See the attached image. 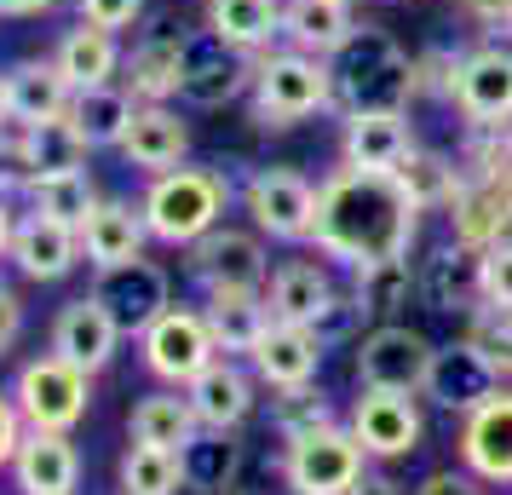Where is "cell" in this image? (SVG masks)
Returning <instances> with one entry per match:
<instances>
[{
	"label": "cell",
	"instance_id": "484cf974",
	"mask_svg": "<svg viewBox=\"0 0 512 495\" xmlns=\"http://www.w3.org/2000/svg\"><path fill=\"white\" fill-rule=\"evenodd\" d=\"M150 242V225H144L139 202H121V196H98V208L81 219V254L93 271H110V265H127L144 254Z\"/></svg>",
	"mask_w": 512,
	"mask_h": 495
},
{
	"label": "cell",
	"instance_id": "4fadbf2b",
	"mask_svg": "<svg viewBox=\"0 0 512 495\" xmlns=\"http://www.w3.org/2000/svg\"><path fill=\"white\" fill-rule=\"evenodd\" d=\"M93 294L98 306L110 311L121 323V334H133L139 340L156 317H162L167 306H173V277H167L156 260H127V265H110V271H93Z\"/></svg>",
	"mask_w": 512,
	"mask_h": 495
},
{
	"label": "cell",
	"instance_id": "db71d44e",
	"mask_svg": "<svg viewBox=\"0 0 512 495\" xmlns=\"http://www.w3.org/2000/svg\"><path fill=\"white\" fill-rule=\"evenodd\" d=\"M58 6H64V0H0V18H6V24H29V18H47Z\"/></svg>",
	"mask_w": 512,
	"mask_h": 495
},
{
	"label": "cell",
	"instance_id": "ba28073f",
	"mask_svg": "<svg viewBox=\"0 0 512 495\" xmlns=\"http://www.w3.org/2000/svg\"><path fill=\"white\" fill-rule=\"evenodd\" d=\"M236 196H242V213L254 219L259 236H271V242H311L317 185L305 179L300 167H254Z\"/></svg>",
	"mask_w": 512,
	"mask_h": 495
},
{
	"label": "cell",
	"instance_id": "d590c367",
	"mask_svg": "<svg viewBox=\"0 0 512 495\" xmlns=\"http://www.w3.org/2000/svg\"><path fill=\"white\" fill-rule=\"evenodd\" d=\"M420 300H426V311H472V300H478V254L461 248V242L438 248L420 271Z\"/></svg>",
	"mask_w": 512,
	"mask_h": 495
},
{
	"label": "cell",
	"instance_id": "44dd1931",
	"mask_svg": "<svg viewBox=\"0 0 512 495\" xmlns=\"http://www.w3.org/2000/svg\"><path fill=\"white\" fill-rule=\"evenodd\" d=\"M179 70H185V29L156 24L133 41L127 64H121V87L139 104H173L179 98Z\"/></svg>",
	"mask_w": 512,
	"mask_h": 495
},
{
	"label": "cell",
	"instance_id": "e575fe53",
	"mask_svg": "<svg viewBox=\"0 0 512 495\" xmlns=\"http://www.w3.org/2000/svg\"><path fill=\"white\" fill-rule=\"evenodd\" d=\"M202 432L196 421V409L179 386H167V392H144L133 403V415H127V438L133 444H156V449H185L190 438Z\"/></svg>",
	"mask_w": 512,
	"mask_h": 495
},
{
	"label": "cell",
	"instance_id": "f546056e",
	"mask_svg": "<svg viewBox=\"0 0 512 495\" xmlns=\"http://www.w3.org/2000/svg\"><path fill=\"white\" fill-rule=\"evenodd\" d=\"M357 6L351 0H282V47L334 58L357 35Z\"/></svg>",
	"mask_w": 512,
	"mask_h": 495
},
{
	"label": "cell",
	"instance_id": "60d3db41",
	"mask_svg": "<svg viewBox=\"0 0 512 495\" xmlns=\"http://www.w3.org/2000/svg\"><path fill=\"white\" fill-rule=\"evenodd\" d=\"M24 202H29L35 213L64 219V225H75V231H81V219L98 208V185H93V173L81 167V173H58V179H29V185H24Z\"/></svg>",
	"mask_w": 512,
	"mask_h": 495
},
{
	"label": "cell",
	"instance_id": "d4e9b609",
	"mask_svg": "<svg viewBox=\"0 0 512 495\" xmlns=\"http://www.w3.org/2000/svg\"><path fill=\"white\" fill-rule=\"evenodd\" d=\"M93 156V144L75 133L70 116H52V121H24L12 133V167L29 179H58V173H81Z\"/></svg>",
	"mask_w": 512,
	"mask_h": 495
},
{
	"label": "cell",
	"instance_id": "9f6ffc18",
	"mask_svg": "<svg viewBox=\"0 0 512 495\" xmlns=\"http://www.w3.org/2000/svg\"><path fill=\"white\" fill-rule=\"evenodd\" d=\"M12 127V87H6V70H0V133Z\"/></svg>",
	"mask_w": 512,
	"mask_h": 495
},
{
	"label": "cell",
	"instance_id": "b9f144b4",
	"mask_svg": "<svg viewBox=\"0 0 512 495\" xmlns=\"http://www.w3.org/2000/svg\"><path fill=\"white\" fill-rule=\"evenodd\" d=\"M271 426H277L282 444H294V438L317 432V426H334V403L317 386H288V392L271 398Z\"/></svg>",
	"mask_w": 512,
	"mask_h": 495
},
{
	"label": "cell",
	"instance_id": "7dc6e473",
	"mask_svg": "<svg viewBox=\"0 0 512 495\" xmlns=\"http://www.w3.org/2000/svg\"><path fill=\"white\" fill-rule=\"evenodd\" d=\"M357 323H363V306H357L351 294H334V300H328V311L311 323V329H317V340H323V346H340V340H351V334H357Z\"/></svg>",
	"mask_w": 512,
	"mask_h": 495
},
{
	"label": "cell",
	"instance_id": "836d02e7",
	"mask_svg": "<svg viewBox=\"0 0 512 495\" xmlns=\"http://www.w3.org/2000/svg\"><path fill=\"white\" fill-rule=\"evenodd\" d=\"M133 116H139V98L127 93L121 81H104V87H81V93L70 98L75 133L93 144V150H121L127 127H133Z\"/></svg>",
	"mask_w": 512,
	"mask_h": 495
},
{
	"label": "cell",
	"instance_id": "8d00e7d4",
	"mask_svg": "<svg viewBox=\"0 0 512 495\" xmlns=\"http://www.w3.org/2000/svg\"><path fill=\"white\" fill-rule=\"evenodd\" d=\"M179 467H185V490L225 495L236 484V472H242V444H236V432L202 426V432L179 449Z\"/></svg>",
	"mask_w": 512,
	"mask_h": 495
},
{
	"label": "cell",
	"instance_id": "f6af8a7d",
	"mask_svg": "<svg viewBox=\"0 0 512 495\" xmlns=\"http://www.w3.org/2000/svg\"><path fill=\"white\" fill-rule=\"evenodd\" d=\"M478 300L484 306H512V236L478 254Z\"/></svg>",
	"mask_w": 512,
	"mask_h": 495
},
{
	"label": "cell",
	"instance_id": "f1b7e54d",
	"mask_svg": "<svg viewBox=\"0 0 512 495\" xmlns=\"http://www.w3.org/2000/svg\"><path fill=\"white\" fill-rule=\"evenodd\" d=\"M202 311H208L219 357H254V346L271 329L265 288H219V294H202Z\"/></svg>",
	"mask_w": 512,
	"mask_h": 495
},
{
	"label": "cell",
	"instance_id": "f5cc1de1",
	"mask_svg": "<svg viewBox=\"0 0 512 495\" xmlns=\"http://www.w3.org/2000/svg\"><path fill=\"white\" fill-rule=\"evenodd\" d=\"M415 495H478V484H472V472H432Z\"/></svg>",
	"mask_w": 512,
	"mask_h": 495
},
{
	"label": "cell",
	"instance_id": "83f0119b",
	"mask_svg": "<svg viewBox=\"0 0 512 495\" xmlns=\"http://www.w3.org/2000/svg\"><path fill=\"white\" fill-rule=\"evenodd\" d=\"M190 156V121L173 104H139V116L121 139V162L139 173H167Z\"/></svg>",
	"mask_w": 512,
	"mask_h": 495
},
{
	"label": "cell",
	"instance_id": "5bb4252c",
	"mask_svg": "<svg viewBox=\"0 0 512 495\" xmlns=\"http://www.w3.org/2000/svg\"><path fill=\"white\" fill-rule=\"evenodd\" d=\"M121 340H127V334H121L116 317L98 306L93 294H75V300H64V306H58V317H52L47 352H58L64 363H75V369H87V375L98 380L110 363H116Z\"/></svg>",
	"mask_w": 512,
	"mask_h": 495
},
{
	"label": "cell",
	"instance_id": "2e32d148",
	"mask_svg": "<svg viewBox=\"0 0 512 495\" xmlns=\"http://www.w3.org/2000/svg\"><path fill=\"white\" fill-rule=\"evenodd\" d=\"M426 398L449 409V415H472L478 403H489L501 392V369L489 363L472 340H455V346H438L432 352V369H426Z\"/></svg>",
	"mask_w": 512,
	"mask_h": 495
},
{
	"label": "cell",
	"instance_id": "277c9868",
	"mask_svg": "<svg viewBox=\"0 0 512 495\" xmlns=\"http://www.w3.org/2000/svg\"><path fill=\"white\" fill-rule=\"evenodd\" d=\"M328 64H334V98H340L346 116H357V110H409V98H415V58L397 47L386 29L363 24Z\"/></svg>",
	"mask_w": 512,
	"mask_h": 495
},
{
	"label": "cell",
	"instance_id": "4dcf8cb0",
	"mask_svg": "<svg viewBox=\"0 0 512 495\" xmlns=\"http://www.w3.org/2000/svg\"><path fill=\"white\" fill-rule=\"evenodd\" d=\"M340 288H334V277H328V265L317 260H282L277 271H271V283H265V306H271V317L277 323H317L328 311V300H334Z\"/></svg>",
	"mask_w": 512,
	"mask_h": 495
},
{
	"label": "cell",
	"instance_id": "ee69618b",
	"mask_svg": "<svg viewBox=\"0 0 512 495\" xmlns=\"http://www.w3.org/2000/svg\"><path fill=\"white\" fill-rule=\"evenodd\" d=\"M466 47H426L415 52V98H443L449 104V87H455V70H461Z\"/></svg>",
	"mask_w": 512,
	"mask_h": 495
},
{
	"label": "cell",
	"instance_id": "3957f363",
	"mask_svg": "<svg viewBox=\"0 0 512 495\" xmlns=\"http://www.w3.org/2000/svg\"><path fill=\"white\" fill-rule=\"evenodd\" d=\"M248 104H254V121L265 133H282V127H300V121L323 116V110H340V98H334V64L317 58V52H300V47L259 52Z\"/></svg>",
	"mask_w": 512,
	"mask_h": 495
},
{
	"label": "cell",
	"instance_id": "8992f818",
	"mask_svg": "<svg viewBox=\"0 0 512 495\" xmlns=\"http://www.w3.org/2000/svg\"><path fill=\"white\" fill-rule=\"evenodd\" d=\"M363 461H369V449L357 444V432L334 421L282 449V484L294 495H351L369 478Z\"/></svg>",
	"mask_w": 512,
	"mask_h": 495
},
{
	"label": "cell",
	"instance_id": "6da1fadb",
	"mask_svg": "<svg viewBox=\"0 0 512 495\" xmlns=\"http://www.w3.org/2000/svg\"><path fill=\"white\" fill-rule=\"evenodd\" d=\"M415 236H420V208L403 196V185L392 173L334 167L317 185L311 248L323 260L346 265V271H363L374 260H403Z\"/></svg>",
	"mask_w": 512,
	"mask_h": 495
},
{
	"label": "cell",
	"instance_id": "4316f807",
	"mask_svg": "<svg viewBox=\"0 0 512 495\" xmlns=\"http://www.w3.org/2000/svg\"><path fill=\"white\" fill-rule=\"evenodd\" d=\"M52 64L64 70L75 93L81 87H104V81H121V64H127V47H121L116 29H98L87 18H75L64 35H58V47H52Z\"/></svg>",
	"mask_w": 512,
	"mask_h": 495
},
{
	"label": "cell",
	"instance_id": "52a82bcc",
	"mask_svg": "<svg viewBox=\"0 0 512 495\" xmlns=\"http://www.w3.org/2000/svg\"><path fill=\"white\" fill-rule=\"evenodd\" d=\"M213 357H219V346H213V329H208V311L202 306H167L139 334L144 375H156L162 386H179V392L208 369Z\"/></svg>",
	"mask_w": 512,
	"mask_h": 495
},
{
	"label": "cell",
	"instance_id": "6f0895ef",
	"mask_svg": "<svg viewBox=\"0 0 512 495\" xmlns=\"http://www.w3.org/2000/svg\"><path fill=\"white\" fill-rule=\"evenodd\" d=\"M501 41H512V12H507V24H501Z\"/></svg>",
	"mask_w": 512,
	"mask_h": 495
},
{
	"label": "cell",
	"instance_id": "c3c4849f",
	"mask_svg": "<svg viewBox=\"0 0 512 495\" xmlns=\"http://www.w3.org/2000/svg\"><path fill=\"white\" fill-rule=\"evenodd\" d=\"M12 196H24V173L0 167V260H12V236H18V219H24L12 208Z\"/></svg>",
	"mask_w": 512,
	"mask_h": 495
},
{
	"label": "cell",
	"instance_id": "7402d4cb",
	"mask_svg": "<svg viewBox=\"0 0 512 495\" xmlns=\"http://www.w3.org/2000/svg\"><path fill=\"white\" fill-rule=\"evenodd\" d=\"M254 392H259V375L254 369H242L236 357H213L202 375L185 386L190 409H196V421L213 426V432H236V426L254 415Z\"/></svg>",
	"mask_w": 512,
	"mask_h": 495
},
{
	"label": "cell",
	"instance_id": "603a6c76",
	"mask_svg": "<svg viewBox=\"0 0 512 495\" xmlns=\"http://www.w3.org/2000/svg\"><path fill=\"white\" fill-rule=\"evenodd\" d=\"M323 352L328 346L317 340V329H305V323H277V317H271V329H265V340L254 346L248 369L259 375V386L288 392V386H311V380H317Z\"/></svg>",
	"mask_w": 512,
	"mask_h": 495
},
{
	"label": "cell",
	"instance_id": "d6986e66",
	"mask_svg": "<svg viewBox=\"0 0 512 495\" xmlns=\"http://www.w3.org/2000/svg\"><path fill=\"white\" fill-rule=\"evenodd\" d=\"M87 260L81 254V231L64 225V219H47V213L29 208L18 219V236H12V265H18V277L24 283H64L75 265Z\"/></svg>",
	"mask_w": 512,
	"mask_h": 495
},
{
	"label": "cell",
	"instance_id": "ffe728a7",
	"mask_svg": "<svg viewBox=\"0 0 512 495\" xmlns=\"http://www.w3.org/2000/svg\"><path fill=\"white\" fill-rule=\"evenodd\" d=\"M12 490L18 495H75L81 490V449L70 432H24L12 455Z\"/></svg>",
	"mask_w": 512,
	"mask_h": 495
},
{
	"label": "cell",
	"instance_id": "816d5d0a",
	"mask_svg": "<svg viewBox=\"0 0 512 495\" xmlns=\"http://www.w3.org/2000/svg\"><path fill=\"white\" fill-rule=\"evenodd\" d=\"M461 6H466V18L484 24L489 35H501V24H507V12H512V0H461Z\"/></svg>",
	"mask_w": 512,
	"mask_h": 495
},
{
	"label": "cell",
	"instance_id": "9a60e30c",
	"mask_svg": "<svg viewBox=\"0 0 512 495\" xmlns=\"http://www.w3.org/2000/svg\"><path fill=\"white\" fill-rule=\"evenodd\" d=\"M351 432H357V444L369 449L374 461H403L426 438V415H420L415 392H374V386H363V398L351 403Z\"/></svg>",
	"mask_w": 512,
	"mask_h": 495
},
{
	"label": "cell",
	"instance_id": "d6a6232c",
	"mask_svg": "<svg viewBox=\"0 0 512 495\" xmlns=\"http://www.w3.org/2000/svg\"><path fill=\"white\" fill-rule=\"evenodd\" d=\"M6 87H12V121H52V116H70V98L75 87L64 81V70L52 58H18L6 64Z\"/></svg>",
	"mask_w": 512,
	"mask_h": 495
},
{
	"label": "cell",
	"instance_id": "7a4b0ae2",
	"mask_svg": "<svg viewBox=\"0 0 512 495\" xmlns=\"http://www.w3.org/2000/svg\"><path fill=\"white\" fill-rule=\"evenodd\" d=\"M231 202H236L231 173L179 162V167H167V173H150V185H144V196H139V213H144V225H150V242L190 248V242H202L213 225H225Z\"/></svg>",
	"mask_w": 512,
	"mask_h": 495
},
{
	"label": "cell",
	"instance_id": "680465c9",
	"mask_svg": "<svg viewBox=\"0 0 512 495\" xmlns=\"http://www.w3.org/2000/svg\"><path fill=\"white\" fill-rule=\"evenodd\" d=\"M507 167H512V156H507Z\"/></svg>",
	"mask_w": 512,
	"mask_h": 495
},
{
	"label": "cell",
	"instance_id": "f907efd6",
	"mask_svg": "<svg viewBox=\"0 0 512 495\" xmlns=\"http://www.w3.org/2000/svg\"><path fill=\"white\" fill-rule=\"evenodd\" d=\"M24 340V294L0 277V357Z\"/></svg>",
	"mask_w": 512,
	"mask_h": 495
},
{
	"label": "cell",
	"instance_id": "bcb514c9",
	"mask_svg": "<svg viewBox=\"0 0 512 495\" xmlns=\"http://www.w3.org/2000/svg\"><path fill=\"white\" fill-rule=\"evenodd\" d=\"M144 6L150 0H75V18H87V24H98V29H139V18H144Z\"/></svg>",
	"mask_w": 512,
	"mask_h": 495
},
{
	"label": "cell",
	"instance_id": "ac0fdd59",
	"mask_svg": "<svg viewBox=\"0 0 512 495\" xmlns=\"http://www.w3.org/2000/svg\"><path fill=\"white\" fill-rule=\"evenodd\" d=\"M409 150H415L409 110H357V116L340 121V167H357V173H397Z\"/></svg>",
	"mask_w": 512,
	"mask_h": 495
},
{
	"label": "cell",
	"instance_id": "9c48e42d",
	"mask_svg": "<svg viewBox=\"0 0 512 495\" xmlns=\"http://www.w3.org/2000/svg\"><path fill=\"white\" fill-rule=\"evenodd\" d=\"M449 104L466 127H512V41L466 47Z\"/></svg>",
	"mask_w": 512,
	"mask_h": 495
},
{
	"label": "cell",
	"instance_id": "74e56055",
	"mask_svg": "<svg viewBox=\"0 0 512 495\" xmlns=\"http://www.w3.org/2000/svg\"><path fill=\"white\" fill-rule=\"evenodd\" d=\"M415 294H420V271L409 265V254H403V260H374V265H363V271H351V300L363 306V317L392 323Z\"/></svg>",
	"mask_w": 512,
	"mask_h": 495
},
{
	"label": "cell",
	"instance_id": "94428289",
	"mask_svg": "<svg viewBox=\"0 0 512 495\" xmlns=\"http://www.w3.org/2000/svg\"><path fill=\"white\" fill-rule=\"evenodd\" d=\"M225 495H231V490H225Z\"/></svg>",
	"mask_w": 512,
	"mask_h": 495
},
{
	"label": "cell",
	"instance_id": "cb8c5ba5",
	"mask_svg": "<svg viewBox=\"0 0 512 495\" xmlns=\"http://www.w3.org/2000/svg\"><path fill=\"white\" fill-rule=\"evenodd\" d=\"M461 467L484 484H512V392L461 415Z\"/></svg>",
	"mask_w": 512,
	"mask_h": 495
},
{
	"label": "cell",
	"instance_id": "ab89813d",
	"mask_svg": "<svg viewBox=\"0 0 512 495\" xmlns=\"http://www.w3.org/2000/svg\"><path fill=\"white\" fill-rule=\"evenodd\" d=\"M116 490L121 495H179V490H185L179 449L127 444V449H121V461H116Z\"/></svg>",
	"mask_w": 512,
	"mask_h": 495
},
{
	"label": "cell",
	"instance_id": "f35d334b",
	"mask_svg": "<svg viewBox=\"0 0 512 495\" xmlns=\"http://www.w3.org/2000/svg\"><path fill=\"white\" fill-rule=\"evenodd\" d=\"M392 179L403 185V196H409L420 213H432V208H449V202L461 196L466 173H461V162H449V156H438V150H420V144H415Z\"/></svg>",
	"mask_w": 512,
	"mask_h": 495
},
{
	"label": "cell",
	"instance_id": "30bf717a",
	"mask_svg": "<svg viewBox=\"0 0 512 495\" xmlns=\"http://www.w3.org/2000/svg\"><path fill=\"white\" fill-rule=\"evenodd\" d=\"M254 87V58L219 41L213 29H190L185 35V70H179V98L196 110H219Z\"/></svg>",
	"mask_w": 512,
	"mask_h": 495
},
{
	"label": "cell",
	"instance_id": "e0dca14e",
	"mask_svg": "<svg viewBox=\"0 0 512 495\" xmlns=\"http://www.w3.org/2000/svg\"><path fill=\"white\" fill-rule=\"evenodd\" d=\"M449 219H455V242L472 248V254L507 242L512 236V173H466L461 196L449 202Z\"/></svg>",
	"mask_w": 512,
	"mask_h": 495
},
{
	"label": "cell",
	"instance_id": "7c38bea8",
	"mask_svg": "<svg viewBox=\"0 0 512 495\" xmlns=\"http://www.w3.org/2000/svg\"><path fill=\"white\" fill-rule=\"evenodd\" d=\"M432 340L409 323H374L357 340V380L374 392H420L426 369H432Z\"/></svg>",
	"mask_w": 512,
	"mask_h": 495
},
{
	"label": "cell",
	"instance_id": "91938a15",
	"mask_svg": "<svg viewBox=\"0 0 512 495\" xmlns=\"http://www.w3.org/2000/svg\"><path fill=\"white\" fill-rule=\"evenodd\" d=\"M351 6H357V0H351Z\"/></svg>",
	"mask_w": 512,
	"mask_h": 495
},
{
	"label": "cell",
	"instance_id": "681fc988",
	"mask_svg": "<svg viewBox=\"0 0 512 495\" xmlns=\"http://www.w3.org/2000/svg\"><path fill=\"white\" fill-rule=\"evenodd\" d=\"M24 415H18V398H12V386H0V472L12 467V455L24 444Z\"/></svg>",
	"mask_w": 512,
	"mask_h": 495
},
{
	"label": "cell",
	"instance_id": "1f68e13d",
	"mask_svg": "<svg viewBox=\"0 0 512 495\" xmlns=\"http://www.w3.org/2000/svg\"><path fill=\"white\" fill-rule=\"evenodd\" d=\"M202 29H213L219 41H231L236 52H271L282 41V0H208L202 6Z\"/></svg>",
	"mask_w": 512,
	"mask_h": 495
},
{
	"label": "cell",
	"instance_id": "5b68a950",
	"mask_svg": "<svg viewBox=\"0 0 512 495\" xmlns=\"http://www.w3.org/2000/svg\"><path fill=\"white\" fill-rule=\"evenodd\" d=\"M12 398H18V415H24L29 432H75L93 409V375L64 363L58 352H41L18 363Z\"/></svg>",
	"mask_w": 512,
	"mask_h": 495
},
{
	"label": "cell",
	"instance_id": "8fae6325",
	"mask_svg": "<svg viewBox=\"0 0 512 495\" xmlns=\"http://www.w3.org/2000/svg\"><path fill=\"white\" fill-rule=\"evenodd\" d=\"M190 277L202 294L219 288H265L271 283V260H265V236L242 231V225H213L202 242H190Z\"/></svg>",
	"mask_w": 512,
	"mask_h": 495
},
{
	"label": "cell",
	"instance_id": "7bdbcfd3",
	"mask_svg": "<svg viewBox=\"0 0 512 495\" xmlns=\"http://www.w3.org/2000/svg\"><path fill=\"white\" fill-rule=\"evenodd\" d=\"M466 340L478 346V352L501 369V375H512V306H472V323H466Z\"/></svg>",
	"mask_w": 512,
	"mask_h": 495
},
{
	"label": "cell",
	"instance_id": "11a10c76",
	"mask_svg": "<svg viewBox=\"0 0 512 495\" xmlns=\"http://www.w3.org/2000/svg\"><path fill=\"white\" fill-rule=\"evenodd\" d=\"M351 495H403V490H397V484H386V478H363Z\"/></svg>",
	"mask_w": 512,
	"mask_h": 495
}]
</instances>
